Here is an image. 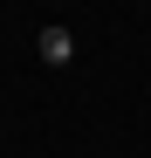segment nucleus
<instances>
[{"label": "nucleus", "mask_w": 151, "mask_h": 158, "mask_svg": "<svg viewBox=\"0 0 151 158\" xmlns=\"http://www.w3.org/2000/svg\"><path fill=\"white\" fill-rule=\"evenodd\" d=\"M35 55H41L48 69H69V62H76V35H69V28H41V35H35Z\"/></svg>", "instance_id": "obj_1"}]
</instances>
